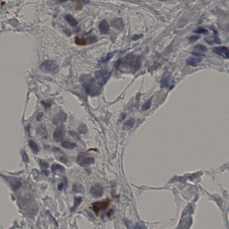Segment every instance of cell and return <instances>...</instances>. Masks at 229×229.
<instances>
[{
    "label": "cell",
    "instance_id": "obj_1",
    "mask_svg": "<svg viewBox=\"0 0 229 229\" xmlns=\"http://www.w3.org/2000/svg\"><path fill=\"white\" fill-rule=\"evenodd\" d=\"M80 81L85 92L89 95L95 96L101 93V85L91 75L83 74L81 76Z\"/></svg>",
    "mask_w": 229,
    "mask_h": 229
},
{
    "label": "cell",
    "instance_id": "obj_2",
    "mask_svg": "<svg viewBox=\"0 0 229 229\" xmlns=\"http://www.w3.org/2000/svg\"><path fill=\"white\" fill-rule=\"evenodd\" d=\"M134 56L132 55L127 56L124 60L120 62L119 67L123 70H137L140 67V61L138 59H134Z\"/></svg>",
    "mask_w": 229,
    "mask_h": 229
},
{
    "label": "cell",
    "instance_id": "obj_3",
    "mask_svg": "<svg viewBox=\"0 0 229 229\" xmlns=\"http://www.w3.org/2000/svg\"><path fill=\"white\" fill-rule=\"evenodd\" d=\"M77 163L82 167H86L95 163L94 157L89 153L85 152H81L79 153L77 157Z\"/></svg>",
    "mask_w": 229,
    "mask_h": 229
},
{
    "label": "cell",
    "instance_id": "obj_4",
    "mask_svg": "<svg viewBox=\"0 0 229 229\" xmlns=\"http://www.w3.org/2000/svg\"><path fill=\"white\" fill-rule=\"evenodd\" d=\"M39 68L43 72L53 74L57 73L59 70L58 67L53 60H45L41 64Z\"/></svg>",
    "mask_w": 229,
    "mask_h": 229
},
{
    "label": "cell",
    "instance_id": "obj_5",
    "mask_svg": "<svg viewBox=\"0 0 229 229\" xmlns=\"http://www.w3.org/2000/svg\"><path fill=\"white\" fill-rule=\"evenodd\" d=\"M110 200L108 198L101 201V202H96L92 204L90 208L95 213L96 215L98 216L101 211L106 209L110 204Z\"/></svg>",
    "mask_w": 229,
    "mask_h": 229
},
{
    "label": "cell",
    "instance_id": "obj_6",
    "mask_svg": "<svg viewBox=\"0 0 229 229\" xmlns=\"http://www.w3.org/2000/svg\"><path fill=\"white\" fill-rule=\"evenodd\" d=\"M95 77L99 84L103 85L105 84L109 79L111 72L106 69H101L96 71L95 73Z\"/></svg>",
    "mask_w": 229,
    "mask_h": 229
},
{
    "label": "cell",
    "instance_id": "obj_7",
    "mask_svg": "<svg viewBox=\"0 0 229 229\" xmlns=\"http://www.w3.org/2000/svg\"><path fill=\"white\" fill-rule=\"evenodd\" d=\"M66 136L65 125L60 124L56 128L53 134V138L56 142H60L64 139Z\"/></svg>",
    "mask_w": 229,
    "mask_h": 229
},
{
    "label": "cell",
    "instance_id": "obj_8",
    "mask_svg": "<svg viewBox=\"0 0 229 229\" xmlns=\"http://www.w3.org/2000/svg\"><path fill=\"white\" fill-rule=\"evenodd\" d=\"M90 193L93 197L95 198L101 197L103 193V187L99 184H95L90 189Z\"/></svg>",
    "mask_w": 229,
    "mask_h": 229
},
{
    "label": "cell",
    "instance_id": "obj_9",
    "mask_svg": "<svg viewBox=\"0 0 229 229\" xmlns=\"http://www.w3.org/2000/svg\"><path fill=\"white\" fill-rule=\"evenodd\" d=\"M213 51L224 58L229 59V48L227 47H216L213 48Z\"/></svg>",
    "mask_w": 229,
    "mask_h": 229
},
{
    "label": "cell",
    "instance_id": "obj_10",
    "mask_svg": "<svg viewBox=\"0 0 229 229\" xmlns=\"http://www.w3.org/2000/svg\"><path fill=\"white\" fill-rule=\"evenodd\" d=\"M202 58L199 55H195L187 59L186 62L188 65L195 67L202 61Z\"/></svg>",
    "mask_w": 229,
    "mask_h": 229
},
{
    "label": "cell",
    "instance_id": "obj_11",
    "mask_svg": "<svg viewBox=\"0 0 229 229\" xmlns=\"http://www.w3.org/2000/svg\"><path fill=\"white\" fill-rule=\"evenodd\" d=\"M67 114L65 112L60 111L55 116L53 120V122L56 125L63 123L66 120Z\"/></svg>",
    "mask_w": 229,
    "mask_h": 229
},
{
    "label": "cell",
    "instance_id": "obj_12",
    "mask_svg": "<svg viewBox=\"0 0 229 229\" xmlns=\"http://www.w3.org/2000/svg\"><path fill=\"white\" fill-rule=\"evenodd\" d=\"M207 51V48L206 46L203 44H199L194 46L192 53L194 55H199L200 54H202L204 53H205Z\"/></svg>",
    "mask_w": 229,
    "mask_h": 229
},
{
    "label": "cell",
    "instance_id": "obj_13",
    "mask_svg": "<svg viewBox=\"0 0 229 229\" xmlns=\"http://www.w3.org/2000/svg\"><path fill=\"white\" fill-rule=\"evenodd\" d=\"M98 27L101 34H107L109 29V25L107 22V20L103 19L99 23Z\"/></svg>",
    "mask_w": 229,
    "mask_h": 229
},
{
    "label": "cell",
    "instance_id": "obj_14",
    "mask_svg": "<svg viewBox=\"0 0 229 229\" xmlns=\"http://www.w3.org/2000/svg\"><path fill=\"white\" fill-rule=\"evenodd\" d=\"M112 27L115 28L122 30L124 29V23L123 19L121 18H116L112 21L111 23Z\"/></svg>",
    "mask_w": 229,
    "mask_h": 229
},
{
    "label": "cell",
    "instance_id": "obj_15",
    "mask_svg": "<svg viewBox=\"0 0 229 229\" xmlns=\"http://www.w3.org/2000/svg\"><path fill=\"white\" fill-rule=\"evenodd\" d=\"M10 186L13 190H17L22 185L21 181L16 178H11L9 180Z\"/></svg>",
    "mask_w": 229,
    "mask_h": 229
},
{
    "label": "cell",
    "instance_id": "obj_16",
    "mask_svg": "<svg viewBox=\"0 0 229 229\" xmlns=\"http://www.w3.org/2000/svg\"><path fill=\"white\" fill-rule=\"evenodd\" d=\"M72 189L75 193H83L85 192V189L83 186L79 182H76L73 184V185Z\"/></svg>",
    "mask_w": 229,
    "mask_h": 229
},
{
    "label": "cell",
    "instance_id": "obj_17",
    "mask_svg": "<svg viewBox=\"0 0 229 229\" xmlns=\"http://www.w3.org/2000/svg\"><path fill=\"white\" fill-rule=\"evenodd\" d=\"M170 75L169 73H164L161 81L160 87L161 88L167 87L169 80H170Z\"/></svg>",
    "mask_w": 229,
    "mask_h": 229
},
{
    "label": "cell",
    "instance_id": "obj_18",
    "mask_svg": "<svg viewBox=\"0 0 229 229\" xmlns=\"http://www.w3.org/2000/svg\"><path fill=\"white\" fill-rule=\"evenodd\" d=\"M65 19L72 27H76L78 25V21L71 15H66L65 16Z\"/></svg>",
    "mask_w": 229,
    "mask_h": 229
},
{
    "label": "cell",
    "instance_id": "obj_19",
    "mask_svg": "<svg viewBox=\"0 0 229 229\" xmlns=\"http://www.w3.org/2000/svg\"><path fill=\"white\" fill-rule=\"evenodd\" d=\"M74 41L75 44L79 46H85L88 44L87 39L81 36H76L74 39Z\"/></svg>",
    "mask_w": 229,
    "mask_h": 229
},
{
    "label": "cell",
    "instance_id": "obj_20",
    "mask_svg": "<svg viewBox=\"0 0 229 229\" xmlns=\"http://www.w3.org/2000/svg\"><path fill=\"white\" fill-rule=\"evenodd\" d=\"M82 199L80 196H75L74 197L73 205L70 209L71 211L72 212H74L76 210L77 208L82 203Z\"/></svg>",
    "mask_w": 229,
    "mask_h": 229
},
{
    "label": "cell",
    "instance_id": "obj_21",
    "mask_svg": "<svg viewBox=\"0 0 229 229\" xmlns=\"http://www.w3.org/2000/svg\"><path fill=\"white\" fill-rule=\"evenodd\" d=\"M61 146L64 148L73 150L76 147L77 145L74 142H70L68 140H65L61 143Z\"/></svg>",
    "mask_w": 229,
    "mask_h": 229
},
{
    "label": "cell",
    "instance_id": "obj_22",
    "mask_svg": "<svg viewBox=\"0 0 229 229\" xmlns=\"http://www.w3.org/2000/svg\"><path fill=\"white\" fill-rule=\"evenodd\" d=\"M51 170H52V172L53 173H55V172H57V171H60L61 172H65L66 170H65V168L63 166L59 164H53V165L51 166Z\"/></svg>",
    "mask_w": 229,
    "mask_h": 229
},
{
    "label": "cell",
    "instance_id": "obj_23",
    "mask_svg": "<svg viewBox=\"0 0 229 229\" xmlns=\"http://www.w3.org/2000/svg\"><path fill=\"white\" fill-rule=\"evenodd\" d=\"M134 124V121L133 118L129 119L124 123L123 125V129L124 130H130L133 128Z\"/></svg>",
    "mask_w": 229,
    "mask_h": 229
},
{
    "label": "cell",
    "instance_id": "obj_24",
    "mask_svg": "<svg viewBox=\"0 0 229 229\" xmlns=\"http://www.w3.org/2000/svg\"><path fill=\"white\" fill-rule=\"evenodd\" d=\"M29 143L30 147L31 148L33 152L35 153H38L40 151V149H39V146H38V145L34 142V140H30Z\"/></svg>",
    "mask_w": 229,
    "mask_h": 229
},
{
    "label": "cell",
    "instance_id": "obj_25",
    "mask_svg": "<svg viewBox=\"0 0 229 229\" xmlns=\"http://www.w3.org/2000/svg\"><path fill=\"white\" fill-rule=\"evenodd\" d=\"M113 54L112 53L108 54L106 56L101 58L99 60V62L101 63H105L110 60L111 59L113 56Z\"/></svg>",
    "mask_w": 229,
    "mask_h": 229
},
{
    "label": "cell",
    "instance_id": "obj_26",
    "mask_svg": "<svg viewBox=\"0 0 229 229\" xmlns=\"http://www.w3.org/2000/svg\"><path fill=\"white\" fill-rule=\"evenodd\" d=\"M78 130L80 134H85L88 132V128L85 124H82L78 127Z\"/></svg>",
    "mask_w": 229,
    "mask_h": 229
},
{
    "label": "cell",
    "instance_id": "obj_27",
    "mask_svg": "<svg viewBox=\"0 0 229 229\" xmlns=\"http://www.w3.org/2000/svg\"><path fill=\"white\" fill-rule=\"evenodd\" d=\"M193 32L196 34H206L208 33V31L204 28L202 27H199L197 28Z\"/></svg>",
    "mask_w": 229,
    "mask_h": 229
},
{
    "label": "cell",
    "instance_id": "obj_28",
    "mask_svg": "<svg viewBox=\"0 0 229 229\" xmlns=\"http://www.w3.org/2000/svg\"><path fill=\"white\" fill-rule=\"evenodd\" d=\"M73 4L75 5V8L77 10H81L82 7V0H71Z\"/></svg>",
    "mask_w": 229,
    "mask_h": 229
},
{
    "label": "cell",
    "instance_id": "obj_29",
    "mask_svg": "<svg viewBox=\"0 0 229 229\" xmlns=\"http://www.w3.org/2000/svg\"><path fill=\"white\" fill-rule=\"evenodd\" d=\"M151 105V98L147 100L145 103H144L141 107V110L143 111L148 110L150 108Z\"/></svg>",
    "mask_w": 229,
    "mask_h": 229
},
{
    "label": "cell",
    "instance_id": "obj_30",
    "mask_svg": "<svg viewBox=\"0 0 229 229\" xmlns=\"http://www.w3.org/2000/svg\"><path fill=\"white\" fill-rule=\"evenodd\" d=\"M46 128L43 125H40L37 128V132L41 135L44 136L46 134Z\"/></svg>",
    "mask_w": 229,
    "mask_h": 229
},
{
    "label": "cell",
    "instance_id": "obj_31",
    "mask_svg": "<svg viewBox=\"0 0 229 229\" xmlns=\"http://www.w3.org/2000/svg\"><path fill=\"white\" fill-rule=\"evenodd\" d=\"M69 134L72 137H73L76 140H79L81 139L80 136L77 132L74 131H69Z\"/></svg>",
    "mask_w": 229,
    "mask_h": 229
},
{
    "label": "cell",
    "instance_id": "obj_32",
    "mask_svg": "<svg viewBox=\"0 0 229 229\" xmlns=\"http://www.w3.org/2000/svg\"><path fill=\"white\" fill-rule=\"evenodd\" d=\"M87 42L88 44H92L95 43L97 41L96 37L94 35H91L87 38Z\"/></svg>",
    "mask_w": 229,
    "mask_h": 229
},
{
    "label": "cell",
    "instance_id": "obj_33",
    "mask_svg": "<svg viewBox=\"0 0 229 229\" xmlns=\"http://www.w3.org/2000/svg\"><path fill=\"white\" fill-rule=\"evenodd\" d=\"M40 162H39V164H40V166L41 167L42 169H46V168H48L49 166V164L48 163L45 162V161L41 160H40Z\"/></svg>",
    "mask_w": 229,
    "mask_h": 229
},
{
    "label": "cell",
    "instance_id": "obj_34",
    "mask_svg": "<svg viewBox=\"0 0 229 229\" xmlns=\"http://www.w3.org/2000/svg\"><path fill=\"white\" fill-rule=\"evenodd\" d=\"M22 157H23V159L24 162H26V163H28V156L25 151H23V153H22Z\"/></svg>",
    "mask_w": 229,
    "mask_h": 229
},
{
    "label": "cell",
    "instance_id": "obj_35",
    "mask_svg": "<svg viewBox=\"0 0 229 229\" xmlns=\"http://www.w3.org/2000/svg\"><path fill=\"white\" fill-rule=\"evenodd\" d=\"M200 37L198 36H195V35H193V36H192L190 38H189V40L191 42L195 41L196 40H198Z\"/></svg>",
    "mask_w": 229,
    "mask_h": 229
},
{
    "label": "cell",
    "instance_id": "obj_36",
    "mask_svg": "<svg viewBox=\"0 0 229 229\" xmlns=\"http://www.w3.org/2000/svg\"><path fill=\"white\" fill-rule=\"evenodd\" d=\"M142 34H138V35H135L133 37V40H139V39H140V38H141V37H142Z\"/></svg>",
    "mask_w": 229,
    "mask_h": 229
},
{
    "label": "cell",
    "instance_id": "obj_37",
    "mask_svg": "<svg viewBox=\"0 0 229 229\" xmlns=\"http://www.w3.org/2000/svg\"><path fill=\"white\" fill-rule=\"evenodd\" d=\"M60 162H62V163H67L68 162V160L67 159H66V157H61L60 158Z\"/></svg>",
    "mask_w": 229,
    "mask_h": 229
},
{
    "label": "cell",
    "instance_id": "obj_38",
    "mask_svg": "<svg viewBox=\"0 0 229 229\" xmlns=\"http://www.w3.org/2000/svg\"><path fill=\"white\" fill-rule=\"evenodd\" d=\"M64 186V183H63V182H62V183H60V184H58V189L59 191L62 190L63 189Z\"/></svg>",
    "mask_w": 229,
    "mask_h": 229
},
{
    "label": "cell",
    "instance_id": "obj_39",
    "mask_svg": "<svg viewBox=\"0 0 229 229\" xmlns=\"http://www.w3.org/2000/svg\"><path fill=\"white\" fill-rule=\"evenodd\" d=\"M43 115V114L42 112L39 113L37 116V120L39 121V120H40V118H42Z\"/></svg>",
    "mask_w": 229,
    "mask_h": 229
},
{
    "label": "cell",
    "instance_id": "obj_40",
    "mask_svg": "<svg viewBox=\"0 0 229 229\" xmlns=\"http://www.w3.org/2000/svg\"><path fill=\"white\" fill-rule=\"evenodd\" d=\"M42 173H43L45 176H48L49 175V172L47 170H44L42 172Z\"/></svg>",
    "mask_w": 229,
    "mask_h": 229
},
{
    "label": "cell",
    "instance_id": "obj_41",
    "mask_svg": "<svg viewBox=\"0 0 229 229\" xmlns=\"http://www.w3.org/2000/svg\"><path fill=\"white\" fill-rule=\"evenodd\" d=\"M67 0H59L60 2H66Z\"/></svg>",
    "mask_w": 229,
    "mask_h": 229
},
{
    "label": "cell",
    "instance_id": "obj_42",
    "mask_svg": "<svg viewBox=\"0 0 229 229\" xmlns=\"http://www.w3.org/2000/svg\"><path fill=\"white\" fill-rule=\"evenodd\" d=\"M158 1H162V2H166V1H169V0H158Z\"/></svg>",
    "mask_w": 229,
    "mask_h": 229
}]
</instances>
